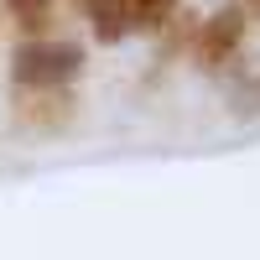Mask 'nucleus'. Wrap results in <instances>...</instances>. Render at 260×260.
<instances>
[{"mask_svg":"<svg viewBox=\"0 0 260 260\" xmlns=\"http://www.w3.org/2000/svg\"><path fill=\"white\" fill-rule=\"evenodd\" d=\"M240 42H245V16L234 11V6H224L219 16H208L203 31H198V62H203L208 73H219L224 62L240 57Z\"/></svg>","mask_w":260,"mask_h":260,"instance_id":"2","label":"nucleus"},{"mask_svg":"<svg viewBox=\"0 0 260 260\" xmlns=\"http://www.w3.org/2000/svg\"><path fill=\"white\" fill-rule=\"evenodd\" d=\"M125 6H130V26L151 31V26H161V21H167V11L177 6V0H125Z\"/></svg>","mask_w":260,"mask_h":260,"instance_id":"5","label":"nucleus"},{"mask_svg":"<svg viewBox=\"0 0 260 260\" xmlns=\"http://www.w3.org/2000/svg\"><path fill=\"white\" fill-rule=\"evenodd\" d=\"M6 6H11V16H16L26 31L52 26V0H6Z\"/></svg>","mask_w":260,"mask_h":260,"instance_id":"4","label":"nucleus"},{"mask_svg":"<svg viewBox=\"0 0 260 260\" xmlns=\"http://www.w3.org/2000/svg\"><path fill=\"white\" fill-rule=\"evenodd\" d=\"M89 21L99 42H120L130 31V6L125 0H89Z\"/></svg>","mask_w":260,"mask_h":260,"instance_id":"3","label":"nucleus"},{"mask_svg":"<svg viewBox=\"0 0 260 260\" xmlns=\"http://www.w3.org/2000/svg\"><path fill=\"white\" fill-rule=\"evenodd\" d=\"M83 73V52L73 42H21L11 57V78L21 89H62Z\"/></svg>","mask_w":260,"mask_h":260,"instance_id":"1","label":"nucleus"}]
</instances>
